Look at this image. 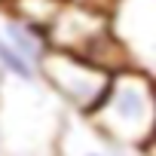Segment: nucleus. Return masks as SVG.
I'll use <instances>...</instances> for the list:
<instances>
[{"instance_id": "nucleus-1", "label": "nucleus", "mask_w": 156, "mask_h": 156, "mask_svg": "<svg viewBox=\"0 0 156 156\" xmlns=\"http://www.w3.org/2000/svg\"><path fill=\"white\" fill-rule=\"evenodd\" d=\"M113 147L141 153L156 141V80L144 70H116L101 104L86 116Z\"/></svg>"}, {"instance_id": "nucleus-6", "label": "nucleus", "mask_w": 156, "mask_h": 156, "mask_svg": "<svg viewBox=\"0 0 156 156\" xmlns=\"http://www.w3.org/2000/svg\"><path fill=\"white\" fill-rule=\"evenodd\" d=\"M0 37H3L22 58H28L31 64H37V70H40V61L46 58V52L52 49L49 37H46V28L31 25V22L19 19L16 12H6L3 19H0Z\"/></svg>"}, {"instance_id": "nucleus-10", "label": "nucleus", "mask_w": 156, "mask_h": 156, "mask_svg": "<svg viewBox=\"0 0 156 156\" xmlns=\"http://www.w3.org/2000/svg\"><path fill=\"white\" fill-rule=\"evenodd\" d=\"M0 92H3V73H0Z\"/></svg>"}, {"instance_id": "nucleus-5", "label": "nucleus", "mask_w": 156, "mask_h": 156, "mask_svg": "<svg viewBox=\"0 0 156 156\" xmlns=\"http://www.w3.org/2000/svg\"><path fill=\"white\" fill-rule=\"evenodd\" d=\"M55 150H58V156H126V150L113 147L80 113H64Z\"/></svg>"}, {"instance_id": "nucleus-3", "label": "nucleus", "mask_w": 156, "mask_h": 156, "mask_svg": "<svg viewBox=\"0 0 156 156\" xmlns=\"http://www.w3.org/2000/svg\"><path fill=\"white\" fill-rule=\"evenodd\" d=\"M113 80V73L67 52L49 49L46 58L40 61V83L43 89L67 110V113H80L89 116L101 98L107 95V86Z\"/></svg>"}, {"instance_id": "nucleus-4", "label": "nucleus", "mask_w": 156, "mask_h": 156, "mask_svg": "<svg viewBox=\"0 0 156 156\" xmlns=\"http://www.w3.org/2000/svg\"><path fill=\"white\" fill-rule=\"evenodd\" d=\"M110 25L129 67L156 80V0H116Z\"/></svg>"}, {"instance_id": "nucleus-7", "label": "nucleus", "mask_w": 156, "mask_h": 156, "mask_svg": "<svg viewBox=\"0 0 156 156\" xmlns=\"http://www.w3.org/2000/svg\"><path fill=\"white\" fill-rule=\"evenodd\" d=\"M0 73H3V80H12V83H22V86L40 83L37 64H31L28 58H22L3 37H0Z\"/></svg>"}, {"instance_id": "nucleus-8", "label": "nucleus", "mask_w": 156, "mask_h": 156, "mask_svg": "<svg viewBox=\"0 0 156 156\" xmlns=\"http://www.w3.org/2000/svg\"><path fill=\"white\" fill-rule=\"evenodd\" d=\"M58 3H86V6H95V9H101V12H113V6H116V0H58Z\"/></svg>"}, {"instance_id": "nucleus-9", "label": "nucleus", "mask_w": 156, "mask_h": 156, "mask_svg": "<svg viewBox=\"0 0 156 156\" xmlns=\"http://www.w3.org/2000/svg\"><path fill=\"white\" fill-rule=\"evenodd\" d=\"M141 156H156V141H153L150 147H144V150H141Z\"/></svg>"}, {"instance_id": "nucleus-2", "label": "nucleus", "mask_w": 156, "mask_h": 156, "mask_svg": "<svg viewBox=\"0 0 156 156\" xmlns=\"http://www.w3.org/2000/svg\"><path fill=\"white\" fill-rule=\"evenodd\" d=\"M46 37H49V46L55 52L86 58L110 73L129 67V58H126L119 40L113 37L110 16L95 9V6L61 3V9L55 12V19L46 28Z\"/></svg>"}, {"instance_id": "nucleus-11", "label": "nucleus", "mask_w": 156, "mask_h": 156, "mask_svg": "<svg viewBox=\"0 0 156 156\" xmlns=\"http://www.w3.org/2000/svg\"><path fill=\"white\" fill-rule=\"evenodd\" d=\"M0 156H3V141H0Z\"/></svg>"}]
</instances>
